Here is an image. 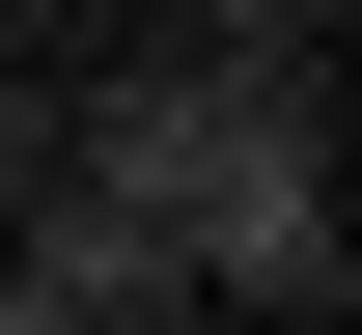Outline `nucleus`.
Segmentation results:
<instances>
[{"mask_svg": "<svg viewBox=\"0 0 362 335\" xmlns=\"http://www.w3.org/2000/svg\"><path fill=\"white\" fill-rule=\"evenodd\" d=\"M195 28H223V56H334V0H195Z\"/></svg>", "mask_w": 362, "mask_h": 335, "instance_id": "obj_2", "label": "nucleus"}, {"mask_svg": "<svg viewBox=\"0 0 362 335\" xmlns=\"http://www.w3.org/2000/svg\"><path fill=\"white\" fill-rule=\"evenodd\" d=\"M0 307H28V335H84V307H195V280H168V224H139L112 168H56V224L0 251Z\"/></svg>", "mask_w": 362, "mask_h": 335, "instance_id": "obj_1", "label": "nucleus"}]
</instances>
